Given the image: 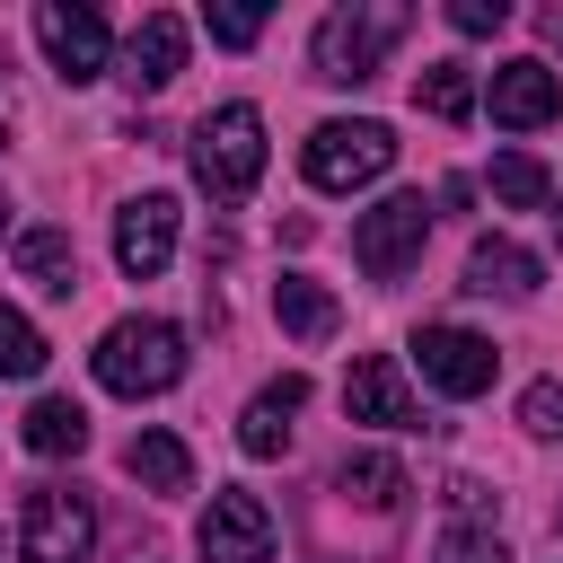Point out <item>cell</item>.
<instances>
[{"label":"cell","mask_w":563,"mask_h":563,"mask_svg":"<svg viewBox=\"0 0 563 563\" xmlns=\"http://www.w3.org/2000/svg\"><path fill=\"white\" fill-rule=\"evenodd\" d=\"M185 378V334L167 317H123L97 334V387L114 396H167Z\"/></svg>","instance_id":"2"},{"label":"cell","mask_w":563,"mask_h":563,"mask_svg":"<svg viewBox=\"0 0 563 563\" xmlns=\"http://www.w3.org/2000/svg\"><path fill=\"white\" fill-rule=\"evenodd\" d=\"M343 413L352 422H378V431H413L422 422V405H413V387H405V369L387 352H361L343 369Z\"/></svg>","instance_id":"10"},{"label":"cell","mask_w":563,"mask_h":563,"mask_svg":"<svg viewBox=\"0 0 563 563\" xmlns=\"http://www.w3.org/2000/svg\"><path fill=\"white\" fill-rule=\"evenodd\" d=\"M352 501H369V510H396L405 501V466L396 457H378V449H361V457H343V475H334Z\"/></svg>","instance_id":"22"},{"label":"cell","mask_w":563,"mask_h":563,"mask_svg":"<svg viewBox=\"0 0 563 563\" xmlns=\"http://www.w3.org/2000/svg\"><path fill=\"white\" fill-rule=\"evenodd\" d=\"M466 290H484V299H537V255L510 246V238H475V255H466Z\"/></svg>","instance_id":"15"},{"label":"cell","mask_w":563,"mask_h":563,"mask_svg":"<svg viewBox=\"0 0 563 563\" xmlns=\"http://www.w3.org/2000/svg\"><path fill=\"white\" fill-rule=\"evenodd\" d=\"M123 475H132L141 493H185V484H194V449H185L176 431H141V440L123 449Z\"/></svg>","instance_id":"18"},{"label":"cell","mask_w":563,"mask_h":563,"mask_svg":"<svg viewBox=\"0 0 563 563\" xmlns=\"http://www.w3.org/2000/svg\"><path fill=\"white\" fill-rule=\"evenodd\" d=\"M554 238H563V211H554Z\"/></svg>","instance_id":"29"},{"label":"cell","mask_w":563,"mask_h":563,"mask_svg":"<svg viewBox=\"0 0 563 563\" xmlns=\"http://www.w3.org/2000/svg\"><path fill=\"white\" fill-rule=\"evenodd\" d=\"M413 361H422V378H431L440 396H484L493 369H501V352H493L484 334H466V325H422V334H413Z\"/></svg>","instance_id":"8"},{"label":"cell","mask_w":563,"mask_h":563,"mask_svg":"<svg viewBox=\"0 0 563 563\" xmlns=\"http://www.w3.org/2000/svg\"><path fill=\"white\" fill-rule=\"evenodd\" d=\"M405 26H413V9H405V0H352V9H325V18H317L308 62H317V79L361 88V79H378L387 44H405Z\"/></svg>","instance_id":"1"},{"label":"cell","mask_w":563,"mask_h":563,"mask_svg":"<svg viewBox=\"0 0 563 563\" xmlns=\"http://www.w3.org/2000/svg\"><path fill=\"white\" fill-rule=\"evenodd\" d=\"M422 238H431V202H422V194H387L378 211H361L352 264H361L369 282H405V273L422 264Z\"/></svg>","instance_id":"6"},{"label":"cell","mask_w":563,"mask_h":563,"mask_svg":"<svg viewBox=\"0 0 563 563\" xmlns=\"http://www.w3.org/2000/svg\"><path fill=\"white\" fill-rule=\"evenodd\" d=\"M299 405H308V378H299V369H290V378H273V387L238 413V449H246V457H282V449H290V413H299Z\"/></svg>","instance_id":"14"},{"label":"cell","mask_w":563,"mask_h":563,"mask_svg":"<svg viewBox=\"0 0 563 563\" xmlns=\"http://www.w3.org/2000/svg\"><path fill=\"white\" fill-rule=\"evenodd\" d=\"M449 26L457 35H493V26H510V0H449Z\"/></svg>","instance_id":"27"},{"label":"cell","mask_w":563,"mask_h":563,"mask_svg":"<svg viewBox=\"0 0 563 563\" xmlns=\"http://www.w3.org/2000/svg\"><path fill=\"white\" fill-rule=\"evenodd\" d=\"M413 106L440 114V123H466V114H475V70H466V62H431V70L413 79Z\"/></svg>","instance_id":"20"},{"label":"cell","mask_w":563,"mask_h":563,"mask_svg":"<svg viewBox=\"0 0 563 563\" xmlns=\"http://www.w3.org/2000/svg\"><path fill=\"white\" fill-rule=\"evenodd\" d=\"M185 70V18H167V9H150L132 35H123V79L141 88V97H158L167 79Z\"/></svg>","instance_id":"13"},{"label":"cell","mask_w":563,"mask_h":563,"mask_svg":"<svg viewBox=\"0 0 563 563\" xmlns=\"http://www.w3.org/2000/svg\"><path fill=\"white\" fill-rule=\"evenodd\" d=\"M387 158H396V132L387 123H317L308 132V150H299V167H308V185L317 194H352V185H378L387 176Z\"/></svg>","instance_id":"4"},{"label":"cell","mask_w":563,"mask_h":563,"mask_svg":"<svg viewBox=\"0 0 563 563\" xmlns=\"http://www.w3.org/2000/svg\"><path fill=\"white\" fill-rule=\"evenodd\" d=\"M519 422H528V431H563V378H537V387L519 396Z\"/></svg>","instance_id":"26"},{"label":"cell","mask_w":563,"mask_h":563,"mask_svg":"<svg viewBox=\"0 0 563 563\" xmlns=\"http://www.w3.org/2000/svg\"><path fill=\"white\" fill-rule=\"evenodd\" d=\"M18 440H26L35 457H79V449H88V413H79L70 396H35L26 422H18Z\"/></svg>","instance_id":"19"},{"label":"cell","mask_w":563,"mask_h":563,"mask_svg":"<svg viewBox=\"0 0 563 563\" xmlns=\"http://www.w3.org/2000/svg\"><path fill=\"white\" fill-rule=\"evenodd\" d=\"M35 44H44V62H53L70 88H88V79L114 62V35H106V18H97L88 0H44V9H35Z\"/></svg>","instance_id":"7"},{"label":"cell","mask_w":563,"mask_h":563,"mask_svg":"<svg viewBox=\"0 0 563 563\" xmlns=\"http://www.w3.org/2000/svg\"><path fill=\"white\" fill-rule=\"evenodd\" d=\"M18 273H26L44 299H70V290H79V246H70V229H26V238H18Z\"/></svg>","instance_id":"17"},{"label":"cell","mask_w":563,"mask_h":563,"mask_svg":"<svg viewBox=\"0 0 563 563\" xmlns=\"http://www.w3.org/2000/svg\"><path fill=\"white\" fill-rule=\"evenodd\" d=\"M273 317H282V334H299V343H325V334L343 325L334 290L308 282V273H282V282H273Z\"/></svg>","instance_id":"16"},{"label":"cell","mask_w":563,"mask_h":563,"mask_svg":"<svg viewBox=\"0 0 563 563\" xmlns=\"http://www.w3.org/2000/svg\"><path fill=\"white\" fill-rule=\"evenodd\" d=\"M18 554H26V563H88V554H97V510H88V493L35 484V493L18 501Z\"/></svg>","instance_id":"5"},{"label":"cell","mask_w":563,"mask_h":563,"mask_svg":"<svg viewBox=\"0 0 563 563\" xmlns=\"http://www.w3.org/2000/svg\"><path fill=\"white\" fill-rule=\"evenodd\" d=\"M167 255H176V202H167V194H132V202L114 211V264H123L132 282H158Z\"/></svg>","instance_id":"9"},{"label":"cell","mask_w":563,"mask_h":563,"mask_svg":"<svg viewBox=\"0 0 563 563\" xmlns=\"http://www.w3.org/2000/svg\"><path fill=\"white\" fill-rule=\"evenodd\" d=\"M563 114V79L545 70V62H501L493 70V123L501 132H537V123H554Z\"/></svg>","instance_id":"12"},{"label":"cell","mask_w":563,"mask_h":563,"mask_svg":"<svg viewBox=\"0 0 563 563\" xmlns=\"http://www.w3.org/2000/svg\"><path fill=\"white\" fill-rule=\"evenodd\" d=\"M0 238H9V194H0Z\"/></svg>","instance_id":"28"},{"label":"cell","mask_w":563,"mask_h":563,"mask_svg":"<svg viewBox=\"0 0 563 563\" xmlns=\"http://www.w3.org/2000/svg\"><path fill=\"white\" fill-rule=\"evenodd\" d=\"M264 176V114L255 106H211L194 123V185L211 202H246Z\"/></svg>","instance_id":"3"},{"label":"cell","mask_w":563,"mask_h":563,"mask_svg":"<svg viewBox=\"0 0 563 563\" xmlns=\"http://www.w3.org/2000/svg\"><path fill=\"white\" fill-rule=\"evenodd\" d=\"M493 202H510V211H545V202H554V176H545L528 150H501V158H493Z\"/></svg>","instance_id":"21"},{"label":"cell","mask_w":563,"mask_h":563,"mask_svg":"<svg viewBox=\"0 0 563 563\" xmlns=\"http://www.w3.org/2000/svg\"><path fill=\"white\" fill-rule=\"evenodd\" d=\"M431 563H510V554H501V537H493V528H449Z\"/></svg>","instance_id":"24"},{"label":"cell","mask_w":563,"mask_h":563,"mask_svg":"<svg viewBox=\"0 0 563 563\" xmlns=\"http://www.w3.org/2000/svg\"><path fill=\"white\" fill-rule=\"evenodd\" d=\"M202 26H211V44H229V53H246V44L264 35V9H211Z\"/></svg>","instance_id":"25"},{"label":"cell","mask_w":563,"mask_h":563,"mask_svg":"<svg viewBox=\"0 0 563 563\" xmlns=\"http://www.w3.org/2000/svg\"><path fill=\"white\" fill-rule=\"evenodd\" d=\"M202 563H273V510L255 493H211V510H202Z\"/></svg>","instance_id":"11"},{"label":"cell","mask_w":563,"mask_h":563,"mask_svg":"<svg viewBox=\"0 0 563 563\" xmlns=\"http://www.w3.org/2000/svg\"><path fill=\"white\" fill-rule=\"evenodd\" d=\"M35 369H44V334H35L26 308L0 299V378H35Z\"/></svg>","instance_id":"23"}]
</instances>
